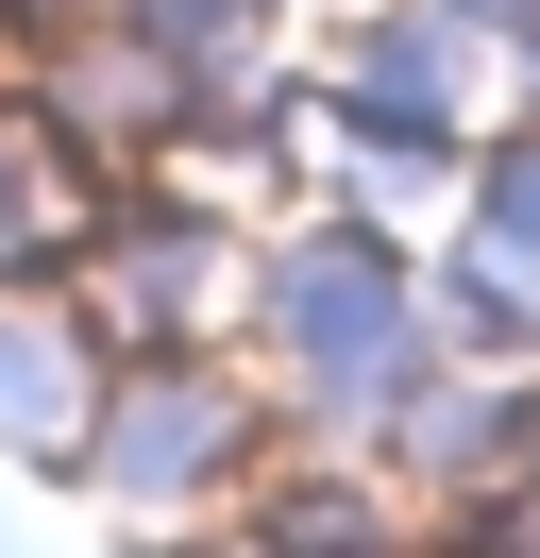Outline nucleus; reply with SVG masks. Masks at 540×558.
<instances>
[{"label": "nucleus", "mask_w": 540, "mask_h": 558, "mask_svg": "<svg viewBox=\"0 0 540 558\" xmlns=\"http://www.w3.org/2000/svg\"><path fill=\"white\" fill-rule=\"evenodd\" d=\"M254 373L287 407V440H389V407L439 373V322H422V238L355 204H287L254 238Z\"/></svg>", "instance_id": "nucleus-1"}, {"label": "nucleus", "mask_w": 540, "mask_h": 558, "mask_svg": "<svg viewBox=\"0 0 540 558\" xmlns=\"http://www.w3.org/2000/svg\"><path fill=\"white\" fill-rule=\"evenodd\" d=\"M270 457H287V407H270L254 339H186V355H119L68 490L101 524H220V508H254Z\"/></svg>", "instance_id": "nucleus-2"}, {"label": "nucleus", "mask_w": 540, "mask_h": 558, "mask_svg": "<svg viewBox=\"0 0 540 558\" xmlns=\"http://www.w3.org/2000/svg\"><path fill=\"white\" fill-rule=\"evenodd\" d=\"M254 238L270 220L254 204H220V186H186V170H119L101 186V220H85V305H101V339L119 355H186V339H236L254 322Z\"/></svg>", "instance_id": "nucleus-3"}, {"label": "nucleus", "mask_w": 540, "mask_h": 558, "mask_svg": "<svg viewBox=\"0 0 540 558\" xmlns=\"http://www.w3.org/2000/svg\"><path fill=\"white\" fill-rule=\"evenodd\" d=\"M17 102L51 119L85 170H169V136H186V51L135 35V17H51V35L17 51Z\"/></svg>", "instance_id": "nucleus-4"}, {"label": "nucleus", "mask_w": 540, "mask_h": 558, "mask_svg": "<svg viewBox=\"0 0 540 558\" xmlns=\"http://www.w3.org/2000/svg\"><path fill=\"white\" fill-rule=\"evenodd\" d=\"M101 389H119V339H101V305H85L68 271H17V288H0V457L68 490V474H85Z\"/></svg>", "instance_id": "nucleus-5"}, {"label": "nucleus", "mask_w": 540, "mask_h": 558, "mask_svg": "<svg viewBox=\"0 0 540 558\" xmlns=\"http://www.w3.org/2000/svg\"><path fill=\"white\" fill-rule=\"evenodd\" d=\"M236 524H254L270 558H439L422 508H405V474H389V457H355V440H287V457L254 474V508H236Z\"/></svg>", "instance_id": "nucleus-6"}, {"label": "nucleus", "mask_w": 540, "mask_h": 558, "mask_svg": "<svg viewBox=\"0 0 540 558\" xmlns=\"http://www.w3.org/2000/svg\"><path fill=\"white\" fill-rule=\"evenodd\" d=\"M101 186H119V170H85V153H68L17 85H0V288H17V271H85Z\"/></svg>", "instance_id": "nucleus-7"}, {"label": "nucleus", "mask_w": 540, "mask_h": 558, "mask_svg": "<svg viewBox=\"0 0 540 558\" xmlns=\"http://www.w3.org/2000/svg\"><path fill=\"white\" fill-rule=\"evenodd\" d=\"M422 322H439V355L540 373V271H506V254H490V238H456V220L422 238Z\"/></svg>", "instance_id": "nucleus-8"}, {"label": "nucleus", "mask_w": 540, "mask_h": 558, "mask_svg": "<svg viewBox=\"0 0 540 558\" xmlns=\"http://www.w3.org/2000/svg\"><path fill=\"white\" fill-rule=\"evenodd\" d=\"M456 238H490L506 271H540V102H506L472 136V186H456Z\"/></svg>", "instance_id": "nucleus-9"}, {"label": "nucleus", "mask_w": 540, "mask_h": 558, "mask_svg": "<svg viewBox=\"0 0 540 558\" xmlns=\"http://www.w3.org/2000/svg\"><path fill=\"white\" fill-rule=\"evenodd\" d=\"M101 17H135V35H169V51H270L304 0H101Z\"/></svg>", "instance_id": "nucleus-10"}, {"label": "nucleus", "mask_w": 540, "mask_h": 558, "mask_svg": "<svg viewBox=\"0 0 540 558\" xmlns=\"http://www.w3.org/2000/svg\"><path fill=\"white\" fill-rule=\"evenodd\" d=\"M119 558H270V542L220 508V524H119Z\"/></svg>", "instance_id": "nucleus-11"}, {"label": "nucleus", "mask_w": 540, "mask_h": 558, "mask_svg": "<svg viewBox=\"0 0 540 558\" xmlns=\"http://www.w3.org/2000/svg\"><path fill=\"white\" fill-rule=\"evenodd\" d=\"M17 51H34V35H17V0H0V85H17Z\"/></svg>", "instance_id": "nucleus-12"}]
</instances>
